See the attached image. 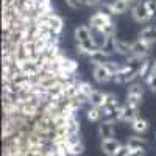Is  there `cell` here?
Returning <instances> with one entry per match:
<instances>
[{
    "label": "cell",
    "instance_id": "obj_1",
    "mask_svg": "<svg viewBox=\"0 0 156 156\" xmlns=\"http://www.w3.org/2000/svg\"><path fill=\"white\" fill-rule=\"evenodd\" d=\"M73 37L76 42V53L87 58L92 50H95V44L92 41V30L89 25H78L73 30Z\"/></svg>",
    "mask_w": 156,
    "mask_h": 156
},
{
    "label": "cell",
    "instance_id": "obj_2",
    "mask_svg": "<svg viewBox=\"0 0 156 156\" xmlns=\"http://www.w3.org/2000/svg\"><path fill=\"white\" fill-rule=\"evenodd\" d=\"M120 101L114 92H108V98L105 106L101 108L103 111V119L105 120H112V122H119V115H120Z\"/></svg>",
    "mask_w": 156,
    "mask_h": 156
},
{
    "label": "cell",
    "instance_id": "obj_3",
    "mask_svg": "<svg viewBox=\"0 0 156 156\" xmlns=\"http://www.w3.org/2000/svg\"><path fill=\"white\" fill-rule=\"evenodd\" d=\"M142 98H144V84L140 81H133L128 84L126 89V105H131L134 108H139L142 105Z\"/></svg>",
    "mask_w": 156,
    "mask_h": 156
},
{
    "label": "cell",
    "instance_id": "obj_4",
    "mask_svg": "<svg viewBox=\"0 0 156 156\" xmlns=\"http://www.w3.org/2000/svg\"><path fill=\"white\" fill-rule=\"evenodd\" d=\"M129 14H131L133 20L137 22V23H148L151 20V16L148 12V8H147V3L145 2H136L133 3L131 9H129Z\"/></svg>",
    "mask_w": 156,
    "mask_h": 156
},
{
    "label": "cell",
    "instance_id": "obj_5",
    "mask_svg": "<svg viewBox=\"0 0 156 156\" xmlns=\"http://www.w3.org/2000/svg\"><path fill=\"white\" fill-rule=\"evenodd\" d=\"M92 76H94V81L98 83V84H106V83H109V81L114 80V73L106 69L105 64L94 66V69H92Z\"/></svg>",
    "mask_w": 156,
    "mask_h": 156
},
{
    "label": "cell",
    "instance_id": "obj_6",
    "mask_svg": "<svg viewBox=\"0 0 156 156\" xmlns=\"http://www.w3.org/2000/svg\"><path fill=\"white\" fill-rule=\"evenodd\" d=\"M112 17L111 16H108V14H105L103 11H97V12H94L92 16L89 17V22H87V25L90 27V30H98V31H101L103 30V27L111 20Z\"/></svg>",
    "mask_w": 156,
    "mask_h": 156
},
{
    "label": "cell",
    "instance_id": "obj_7",
    "mask_svg": "<svg viewBox=\"0 0 156 156\" xmlns=\"http://www.w3.org/2000/svg\"><path fill=\"white\" fill-rule=\"evenodd\" d=\"M131 48H133V55L134 56H139V58H148L150 56V53H151V48H153V45H150V44H147V42H144L142 39H136V41H133L131 42Z\"/></svg>",
    "mask_w": 156,
    "mask_h": 156
},
{
    "label": "cell",
    "instance_id": "obj_8",
    "mask_svg": "<svg viewBox=\"0 0 156 156\" xmlns=\"http://www.w3.org/2000/svg\"><path fill=\"white\" fill-rule=\"evenodd\" d=\"M97 134H98V137H100L101 140L114 137V136H115V126H114V122H112V120H105V119H103V120L98 123Z\"/></svg>",
    "mask_w": 156,
    "mask_h": 156
},
{
    "label": "cell",
    "instance_id": "obj_9",
    "mask_svg": "<svg viewBox=\"0 0 156 156\" xmlns=\"http://www.w3.org/2000/svg\"><path fill=\"white\" fill-rule=\"evenodd\" d=\"M122 147L120 140L115 139V137H111V139H105L100 142V150L103 154L106 156H115V153L119 151V148Z\"/></svg>",
    "mask_w": 156,
    "mask_h": 156
},
{
    "label": "cell",
    "instance_id": "obj_10",
    "mask_svg": "<svg viewBox=\"0 0 156 156\" xmlns=\"http://www.w3.org/2000/svg\"><path fill=\"white\" fill-rule=\"evenodd\" d=\"M136 117H139V108H134V106H131V105H126V103H123L122 108H120L119 122L131 123Z\"/></svg>",
    "mask_w": 156,
    "mask_h": 156
},
{
    "label": "cell",
    "instance_id": "obj_11",
    "mask_svg": "<svg viewBox=\"0 0 156 156\" xmlns=\"http://www.w3.org/2000/svg\"><path fill=\"white\" fill-rule=\"evenodd\" d=\"M131 6H133V3H129L128 0H111L109 2L112 16H122L131 9Z\"/></svg>",
    "mask_w": 156,
    "mask_h": 156
},
{
    "label": "cell",
    "instance_id": "obj_12",
    "mask_svg": "<svg viewBox=\"0 0 156 156\" xmlns=\"http://www.w3.org/2000/svg\"><path fill=\"white\" fill-rule=\"evenodd\" d=\"M106 98H108V92H103V90H98V89H94L90 95L87 97V103L90 106H98V108H103L106 103Z\"/></svg>",
    "mask_w": 156,
    "mask_h": 156
},
{
    "label": "cell",
    "instance_id": "obj_13",
    "mask_svg": "<svg viewBox=\"0 0 156 156\" xmlns=\"http://www.w3.org/2000/svg\"><path fill=\"white\" fill-rule=\"evenodd\" d=\"M139 39H142L144 42L150 44V45H154L156 44V25H145L144 28L139 31Z\"/></svg>",
    "mask_w": 156,
    "mask_h": 156
},
{
    "label": "cell",
    "instance_id": "obj_14",
    "mask_svg": "<svg viewBox=\"0 0 156 156\" xmlns=\"http://www.w3.org/2000/svg\"><path fill=\"white\" fill-rule=\"evenodd\" d=\"M129 126H131V129L136 133V134H139V136H144L147 131H148V128H150V123H148V120L147 119H144V117H136V119L129 123Z\"/></svg>",
    "mask_w": 156,
    "mask_h": 156
},
{
    "label": "cell",
    "instance_id": "obj_15",
    "mask_svg": "<svg viewBox=\"0 0 156 156\" xmlns=\"http://www.w3.org/2000/svg\"><path fill=\"white\" fill-rule=\"evenodd\" d=\"M109 58H111V56H108L101 48H95V50H92V51L89 53L87 61L92 64V66H100V64H105Z\"/></svg>",
    "mask_w": 156,
    "mask_h": 156
},
{
    "label": "cell",
    "instance_id": "obj_16",
    "mask_svg": "<svg viewBox=\"0 0 156 156\" xmlns=\"http://www.w3.org/2000/svg\"><path fill=\"white\" fill-rule=\"evenodd\" d=\"M125 144L128 145L129 150H145L147 147V139L145 137H142L139 134H134V136H129L126 139Z\"/></svg>",
    "mask_w": 156,
    "mask_h": 156
},
{
    "label": "cell",
    "instance_id": "obj_17",
    "mask_svg": "<svg viewBox=\"0 0 156 156\" xmlns=\"http://www.w3.org/2000/svg\"><path fill=\"white\" fill-rule=\"evenodd\" d=\"M86 119L89 122H92V123H100L103 120V111H101V108L89 105V108L86 111Z\"/></svg>",
    "mask_w": 156,
    "mask_h": 156
},
{
    "label": "cell",
    "instance_id": "obj_18",
    "mask_svg": "<svg viewBox=\"0 0 156 156\" xmlns=\"http://www.w3.org/2000/svg\"><path fill=\"white\" fill-rule=\"evenodd\" d=\"M115 53L120 56H131L133 55V48H131V42L128 41H122V39H117L115 44Z\"/></svg>",
    "mask_w": 156,
    "mask_h": 156
},
{
    "label": "cell",
    "instance_id": "obj_19",
    "mask_svg": "<svg viewBox=\"0 0 156 156\" xmlns=\"http://www.w3.org/2000/svg\"><path fill=\"white\" fill-rule=\"evenodd\" d=\"M84 151V144H83V140H70L69 144H67V153L69 156H80L83 154Z\"/></svg>",
    "mask_w": 156,
    "mask_h": 156
},
{
    "label": "cell",
    "instance_id": "obj_20",
    "mask_svg": "<svg viewBox=\"0 0 156 156\" xmlns=\"http://www.w3.org/2000/svg\"><path fill=\"white\" fill-rule=\"evenodd\" d=\"M115 44H117V37L115 36H109V37H106V41H105V44H103L101 50L105 51L108 56H111V55L115 53Z\"/></svg>",
    "mask_w": 156,
    "mask_h": 156
},
{
    "label": "cell",
    "instance_id": "obj_21",
    "mask_svg": "<svg viewBox=\"0 0 156 156\" xmlns=\"http://www.w3.org/2000/svg\"><path fill=\"white\" fill-rule=\"evenodd\" d=\"M101 33L105 34L106 37H109V36H115V34H117V25H115V22L111 19V20L105 25V27H103Z\"/></svg>",
    "mask_w": 156,
    "mask_h": 156
},
{
    "label": "cell",
    "instance_id": "obj_22",
    "mask_svg": "<svg viewBox=\"0 0 156 156\" xmlns=\"http://www.w3.org/2000/svg\"><path fill=\"white\" fill-rule=\"evenodd\" d=\"M78 89H80V92H81L86 98H87V97L90 95V92L94 90V87L90 86L87 81H83L81 78H78Z\"/></svg>",
    "mask_w": 156,
    "mask_h": 156
},
{
    "label": "cell",
    "instance_id": "obj_23",
    "mask_svg": "<svg viewBox=\"0 0 156 156\" xmlns=\"http://www.w3.org/2000/svg\"><path fill=\"white\" fill-rule=\"evenodd\" d=\"M145 86L151 90L153 94H156V72L154 70H151L148 75H147V78H145Z\"/></svg>",
    "mask_w": 156,
    "mask_h": 156
},
{
    "label": "cell",
    "instance_id": "obj_24",
    "mask_svg": "<svg viewBox=\"0 0 156 156\" xmlns=\"http://www.w3.org/2000/svg\"><path fill=\"white\" fill-rule=\"evenodd\" d=\"M105 66H106V69L109 70V72H112L114 75L119 72L120 69H122V66L123 64L122 62H119V61H112V59H108L106 62H105Z\"/></svg>",
    "mask_w": 156,
    "mask_h": 156
},
{
    "label": "cell",
    "instance_id": "obj_25",
    "mask_svg": "<svg viewBox=\"0 0 156 156\" xmlns=\"http://www.w3.org/2000/svg\"><path fill=\"white\" fill-rule=\"evenodd\" d=\"M70 9H80L84 6V0H64Z\"/></svg>",
    "mask_w": 156,
    "mask_h": 156
},
{
    "label": "cell",
    "instance_id": "obj_26",
    "mask_svg": "<svg viewBox=\"0 0 156 156\" xmlns=\"http://www.w3.org/2000/svg\"><path fill=\"white\" fill-rule=\"evenodd\" d=\"M145 3L151 16V20H156V0H145Z\"/></svg>",
    "mask_w": 156,
    "mask_h": 156
},
{
    "label": "cell",
    "instance_id": "obj_27",
    "mask_svg": "<svg viewBox=\"0 0 156 156\" xmlns=\"http://www.w3.org/2000/svg\"><path fill=\"white\" fill-rule=\"evenodd\" d=\"M129 151H131V150L128 148V145L126 144H122V147L119 148V151L115 153V156H129Z\"/></svg>",
    "mask_w": 156,
    "mask_h": 156
},
{
    "label": "cell",
    "instance_id": "obj_28",
    "mask_svg": "<svg viewBox=\"0 0 156 156\" xmlns=\"http://www.w3.org/2000/svg\"><path fill=\"white\" fill-rule=\"evenodd\" d=\"M103 0H84V6H89V8H94V6H98L101 5Z\"/></svg>",
    "mask_w": 156,
    "mask_h": 156
},
{
    "label": "cell",
    "instance_id": "obj_29",
    "mask_svg": "<svg viewBox=\"0 0 156 156\" xmlns=\"http://www.w3.org/2000/svg\"><path fill=\"white\" fill-rule=\"evenodd\" d=\"M129 156H145V150H131Z\"/></svg>",
    "mask_w": 156,
    "mask_h": 156
},
{
    "label": "cell",
    "instance_id": "obj_30",
    "mask_svg": "<svg viewBox=\"0 0 156 156\" xmlns=\"http://www.w3.org/2000/svg\"><path fill=\"white\" fill-rule=\"evenodd\" d=\"M151 70H154L156 72V59L153 61V64H151Z\"/></svg>",
    "mask_w": 156,
    "mask_h": 156
},
{
    "label": "cell",
    "instance_id": "obj_31",
    "mask_svg": "<svg viewBox=\"0 0 156 156\" xmlns=\"http://www.w3.org/2000/svg\"><path fill=\"white\" fill-rule=\"evenodd\" d=\"M129 3H136V2H139V0H128Z\"/></svg>",
    "mask_w": 156,
    "mask_h": 156
}]
</instances>
